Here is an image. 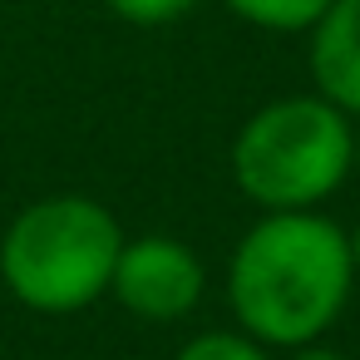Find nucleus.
<instances>
[{
    "instance_id": "f257e3e1",
    "label": "nucleus",
    "mask_w": 360,
    "mask_h": 360,
    "mask_svg": "<svg viewBox=\"0 0 360 360\" xmlns=\"http://www.w3.org/2000/svg\"><path fill=\"white\" fill-rule=\"evenodd\" d=\"M350 286V237L316 207L262 212L227 262V301L237 326L281 350L321 340L345 311Z\"/></svg>"
},
{
    "instance_id": "f03ea898",
    "label": "nucleus",
    "mask_w": 360,
    "mask_h": 360,
    "mask_svg": "<svg viewBox=\"0 0 360 360\" xmlns=\"http://www.w3.org/2000/svg\"><path fill=\"white\" fill-rule=\"evenodd\" d=\"M119 247L124 227L104 202L84 193L35 198L0 237V281L30 311L70 316L109 296Z\"/></svg>"
},
{
    "instance_id": "7ed1b4c3",
    "label": "nucleus",
    "mask_w": 360,
    "mask_h": 360,
    "mask_svg": "<svg viewBox=\"0 0 360 360\" xmlns=\"http://www.w3.org/2000/svg\"><path fill=\"white\" fill-rule=\"evenodd\" d=\"M355 124L321 94H286L257 109L232 139V183L262 212L326 202L350 178Z\"/></svg>"
},
{
    "instance_id": "20e7f679",
    "label": "nucleus",
    "mask_w": 360,
    "mask_h": 360,
    "mask_svg": "<svg viewBox=\"0 0 360 360\" xmlns=\"http://www.w3.org/2000/svg\"><path fill=\"white\" fill-rule=\"evenodd\" d=\"M202 286H207L202 257L168 232L124 237L109 276V296L139 321H183L202 301Z\"/></svg>"
},
{
    "instance_id": "39448f33",
    "label": "nucleus",
    "mask_w": 360,
    "mask_h": 360,
    "mask_svg": "<svg viewBox=\"0 0 360 360\" xmlns=\"http://www.w3.org/2000/svg\"><path fill=\"white\" fill-rule=\"evenodd\" d=\"M306 70L321 99L360 119V0H330L326 15L306 30Z\"/></svg>"
},
{
    "instance_id": "423d86ee",
    "label": "nucleus",
    "mask_w": 360,
    "mask_h": 360,
    "mask_svg": "<svg viewBox=\"0 0 360 360\" xmlns=\"http://www.w3.org/2000/svg\"><path fill=\"white\" fill-rule=\"evenodd\" d=\"M222 6H227L237 20L257 25V30L296 35V30H311V25L326 15L330 0H222Z\"/></svg>"
},
{
    "instance_id": "0eeeda50",
    "label": "nucleus",
    "mask_w": 360,
    "mask_h": 360,
    "mask_svg": "<svg viewBox=\"0 0 360 360\" xmlns=\"http://www.w3.org/2000/svg\"><path fill=\"white\" fill-rule=\"evenodd\" d=\"M173 360H271V355H266V345L257 335H247L237 326V330H202V335H193Z\"/></svg>"
},
{
    "instance_id": "6e6552de",
    "label": "nucleus",
    "mask_w": 360,
    "mask_h": 360,
    "mask_svg": "<svg viewBox=\"0 0 360 360\" xmlns=\"http://www.w3.org/2000/svg\"><path fill=\"white\" fill-rule=\"evenodd\" d=\"M109 15H119L124 25H139V30H158V25H173L183 20L188 11H198V0H104Z\"/></svg>"
},
{
    "instance_id": "1a4fd4ad",
    "label": "nucleus",
    "mask_w": 360,
    "mask_h": 360,
    "mask_svg": "<svg viewBox=\"0 0 360 360\" xmlns=\"http://www.w3.org/2000/svg\"><path fill=\"white\" fill-rule=\"evenodd\" d=\"M286 360H345V355L335 345H326V340H306V345H291Z\"/></svg>"
},
{
    "instance_id": "9d476101",
    "label": "nucleus",
    "mask_w": 360,
    "mask_h": 360,
    "mask_svg": "<svg viewBox=\"0 0 360 360\" xmlns=\"http://www.w3.org/2000/svg\"><path fill=\"white\" fill-rule=\"evenodd\" d=\"M345 237H350V262H355V276H360V227L345 232Z\"/></svg>"
},
{
    "instance_id": "9b49d317",
    "label": "nucleus",
    "mask_w": 360,
    "mask_h": 360,
    "mask_svg": "<svg viewBox=\"0 0 360 360\" xmlns=\"http://www.w3.org/2000/svg\"><path fill=\"white\" fill-rule=\"evenodd\" d=\"M350 173L360 178V129H355V148H350Z\"/></svg>"
}]
</instances>
